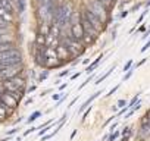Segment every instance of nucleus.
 Instances as JSON below:
<instances>
[{
    "label": "nucleus",
    "mask_w": 150,
    "mask_h": 141,
    "mask_svg": "<svg viewBox=\"0 0 150 141\" xmlns=\"http://www.w3.org/2000/svg\"><path fill=\"white\" fill-rule=\"evenodd\" d=\"M72 18V11H71V6L68 3H63L60 6L56 8V12H54V24L59 25L60 28L65 27Z\"/></svg>",
    "instance_id": "1"
},
{
    "label": "nucleus",
    "mask_w": 150,
    "mask_h": 141,
    "mask_svg": "<svg viewBox=\"0 0 150 141\" xmlns=\"http://www.w3.org/2000/svg\"><path fill=\"white\" fill-rule=\"evenodd\" d=\"M21 60H22L21 51L16 50V49H12V50H8V51H2V53H0V68L21 63Z\"/></svg>",
    "instance_id": "2"
},
{
    "label": "nucleus",
    "mask_w": 150,
    "mask_h": 141,
    "mask_svg": "<svg viewBox=\"0 0 150 141\" xmlns=\"http://www.w3.org/2000/svg\"><path fill=\"white\" fill-rule=\"evenodd\" d=\"M87 9L91 11L97 18H100L103 22L108 21V8L100 3L99 0H88V3H87Z\"/></svg>",
    "instance_id": "3"
},
{
    "label": "nucleus",
    "mask_w": 150,
    "mask_h": 141,
    "mask_svg": "<svg viewBox=\"0 0 150 141\" xmlns=\"http://www.w3.org/2000/svg\"><path fill=\"white\" fill-rule=\"evenodd\" d=\"M63 46L69 50L72 56H80L84 51V44L80 40H75L74 37H66L63 40Z\"/></svg>",
    "instance_id": "4"
},
{
    "label": "nucleus",
    "mask_w": 150,
    "mask_h": 141,
    "mask_svg": "<svg viewBox=\"0 0 150 141\" xmlns=\"http://www.w3.org/2000/svg\"><path fill=\"white\" fill-rule=\"evenodd\" d=\"M21 70H22V65L21 63L0 68V81H6V80H11L13 77H18V74L21 72Z\"/></svg>",
    "instance_id": "5"
},
{
    "label": "nucleus",
    "mask_w": 150,
    "mask_h": 141,
    "mask_svg": "<svg viewBox=\"0 0 150 141\" xmlns=\"http://www.w3.org/2000/svg\"><path fill=\"white\" fill-rule=\"evenodd\" d=\"M43 56H44V65L46 66H54L59 56H57V51H56V47H52V46H46L43 49Z\"/></svg>",
    "instance_id": "6"
},
{
    "label": "nucleus",
    "mask_w": 150,
    "mask_h": 141,
    "mask_svg": "<svg viewBox=\"0 0 150 141\" xmlns=\"http://www.w3.org/2000/svg\"><path fill=\"white\" fill-rule=\"evenodd\" d=\"M3 88L6 91H13V90H24L25 88V80L24 78H18V77H13L11 80H6L2 82Z\"/></svg>",
    "instance_id": "7"
},
{
    "label": "nucleus",
    "mask_w": 150,
    "mask_h": 141,
    "mask_svg": "<svg viewBox=\"0 0 150 141\" xmlns=\"http://www.w3.org/2000/svg\"><path fill=\"white\" fill-rule=\"evenodd\" d=\"M83 16H84V18H86V19H87V21H88V22H90V24H91V25H93V27L97 30V31H99V32L103 30V24H105V22H103L100 18H97V16H96L91 11L84 9V11H83Z\"/></svg>",
    "instance_id": "8"
},
{
    "label": "nucleus",
    "mask_w": 150,
    "mask_h": 141,
    "mask_svg": "<svg viewBox=\"0 0 150 141\" xmlns=\"http://www.w3.org/2000/svg\"><path fill=\"white\" fill-rule=\"evenodd\" d=\"M0 102H2L6 107H9V109H16L18 103H19V100L16 97H13L9 91H5V93L0 94Z\"/></svg>",
    "instance_id": "9"
},
{
    "label": "nucleus",
    "mask_w": 150,
    "mask_h": 141,
    "mask_svg": "<svg viewBox=\"0 0 150 141\" xmlns=\"http://www.w3.org/2000/svg\"><path fill=\"white\" fill-rule=\"evenodd\" d=\"M84 28H83V24H81V21H78V22H74L72 25H71V37H74L75 40H80V41H83V38H84Z\"/></svg>",
    "instance_id": "10"
},
{
    "label": "nucleus",
    "mask_w": 150,
    "mask_h": 141,
    "mask_svg": "<svg viewBox=\"0 0 150 141\" xmlns=\"http://www.w3.org/2000/svg\"><path fill=\"white\" fill-rule=\"evenodd\" d=\"M81 24H83V28H84V32H87V34H90L91 37H94V38H97L99 37V31L81 15Z\"/></svg>",
    "instance_id": "11"
},
{
    "label": "nucleus",
    "mask_w": 150,
    "mask_h": 141,
    "mask_svg": "<svg viewBox=\"0 0 150 141\" xmlns=\"http://www.w3.org/2000/svg\"><path fill=\"white\" fill-rule=\"evenodd\" d=\"M56 51H57V56H59V59H65V57H68L71 53H69V50L62 44V46H57L56 47Z\"/></svg>",
    "instance_id": "12"
},
{
    "label": "nucleus",
    "mask_w": 150,
    "mask_h": 141,
    "mask_svg": "<svg viewBox=\"0 0 150 141\" xmlns=\"http://www.w3.org/2000/svg\"><path fill=\"white\" fill-rule=\"evenodd\" d=\"M0 18L5 19L6 22H11V21H12V13H9L2 5H0Z\"/></svg>",
    "instance_id": "13"
},
{
    "label": "nucleus",
    "mask_w": 150,
    "mask_h": 141,
    "mask_svg": "<svg viewBox=\"0 0 150 141\" xmlns=\"http://www.w3.org/2000/svg\"><path fill=\"white\" fill-rule=\"evenodd\" d=\"M0 5H2L9 13H13V8L11 5V0H0Z\"/></svg>",
    "instance_id": "14"
},
{
    "label": "nucleus",
    "mask_w": 150,
    "mask_h": 141,
    "mask_svg": "<svg viewBox=\"0 0 150 141\" xmlns=\"http://www.w3.org/2000/svg\"><path fill=\"white\" fill-rule=\"evenodd\" d=\"M15 49L13 43H0V53L2 51H8V50H12Z\"/></svg>",
    "instance_id": "15"
},
{
    "label": "nucleus",
    "mask_w": 150,
    "mask_h": 141,
    "mask_svg": "<svg viewBox=\"0 0 150 141\" xmlns=\"http://www.w3.org/2000/svg\"><path fill=\"white\" fill-rule=\"evenodd\" d=\"M46 37H47V35H44V34H38V35H37V41H35V43H37V46H38L40 49L46 46Z\"/></svg>",
    "instance_id": "16"
},
{
    "label": "nucleus",
    "mask_w": 150,
    "mask_h": 141,
    "mask_svg": "<svg viewBox=\"0 0 150 141\" xmlns=\"http://www.w3.org/2000/svg\"><path fill=\"white\" fill-rule=\"evenodd\" d=\"M6 116H8V107L0 102V121H3Z\"/></svg>",
    "instance_id": "17"
},
{
    "label": "nucleus",
    "mask_w": 150,
    "mask_h": 141,
    "mask_svg": "<svg viewBox=\"0 0 150 141\" xmlns=\"http://www.w3.org/2000/svg\"><path fill=\"white\" fill-rule=\"evenodd\" d=\"M100 59H102V56H99V57H97V59H96V60H94V62H93V63H91V65H90V66H88V68L86 69V72H87V74L93 72V69H96V68H97V65H99Z\"/></svg>",
    "instance_id": "18"
},
{
    "label": "nucleus",
    "mask_w": 150,
    "mask_h": 141,
    "mask_svg": "<svg viewBox=\"0 0 150 141\" xmlns=\"http://www.w3.org/2000/svg\"><path fill=\"white\" fill-rule=\"evenodd\" d=\"M99 94H102V93L99 91V93H96V94H93V96H91V97H90V99H88V100H87V102H86V103H84L83 106H81V109H80V112H81V110H84L86 107H88V104H90V103H91V102H93V100H94V99H96V97L99 96Z\"/></svg>",
    "instance_id": "19"
},
{
    "label": "nucleus",
    "mask_w": 150,
    "mask_h": 141,
    "mask_svg": "<svg viewBox=\"0 0 150 141\" xmlns=\"http://www.w3.org/2000/svg\"><path fill=\"white\" fill-rule=\"evenodd\" d=\"M13 97H16L18 100H21L24 97V90H13V91H9Z\"/></svg>",
    "instance_id": "20"
},
{
    "label": "nucleus",
    "mask_w": 150,
    "mask_h": 141,
    "mask_svg": "<svg viewBox=\"0 0 150 141\" xmlns=\"http://www.w3.org/2000/svg\"><path fill=\"white\" fill-rule=\"evenodd\" d=\"M113 69H115V66H113V68H112V69H110V70H108V72H106V74H105V75H103V77H102V78H99V80H97V82H96V84H100V82H102V81H103V80H106V78H108V77H109V75H110V74H112V70H113Z\"/></svg>",
    "instance_id": "21"
},
{
    "label": "nucleus",
    "mask_w": 150,
    "mask_h": 141,
    "mask_svg": "<svg viewBox=\"0 0 150 141\" xmlns=\"http://www.w3.org/2000/svg\"><path fill=\"white\" fill-rule=\"evenodd\" d=\"M40 115H41L40 112H35V113H33V115H31V116L28 118V122H30V123H31V122H34V121H35V119H37V118H38Z\"/></svg>",
    "instance_id": "22"
},
{
    "label": "nucleus",
    "mask_w": 150,
    "mask_h": 141,
    "mask_svg": "<svg viewBox=\"0 0 150 141\" xmlns=\"http://www.w3.org/2000/svg\"><path fill=\"white\" fill-rule=\"evenodd\" d=\"M99 2H100V3H103V5L108 8V6H110V5L115 2V0H99Z\"/></svg>",
    "instance_id": "23"
},
{
    "label": "nucleus",
    "mask_w": 150,
    "mask_h": 141,
    "mask_svg": "<svg viewBox=\"0 0 150 141\" xmlns=\"http://www.w3.org/2000/svg\"><path fill=\"white\" fill-rule=\"evenodd\" d=\"M47 75H49V72H47V70H46V72H43V74L40 75V81H44V80L47 78Z\"/></svg>",
    "instance_id": "24"
},
{
    "label": "nucleus",
    "mask_w": 150,
    "mask_h": 141,
    "mask_svg": "<svg viewBox=\"0 0 150 141\" xmlns=\"http://www.w3.org/2000/svg\"><path fill=\"white\" fill-rule=\"evenodd\" d=\"M131 65H132V60H128V62H127V65H125V66H124V70H128V69H129V66H131Z\"/></svg>",
    "instance_id": "25"
},
{
    "label": "nucleus",
    "mask_w": 150,
    "mask_h": 141,
    "mask_svg": "<svg viewBox=\"0 0 150 141\" xmlns=\"http://www.w3.org/2000/svg\"><path fill=\"white\" fill-rule=\"evenodd\" d=\"M137 99H138V96H135V97H134V99H132V100H131V102H129V104H128V106H127V107H131V106H134V103H135V102H137Z\"/></svg>",
    "instance_id": "26"
},
{
    "label": "nucleus",
    "mask_w": 150,
    "mask_h": 141,
    "mask_svg": "<svg viewBox=\"0 0 150 141\" xmlns=\"http://www.w3.org/2000/svg\"><path fill=\"white\" fill-rule=\"evenodd\" d=\"M118 87H119V85H116V87H113V88H112V90H110V93H109V94H108V96H112V94H113V93H115V91H116V90H118Z\"/></svg>",
    "instance_id": "27"
},
{
    "label": "nucleus",
    "mask_w": 150,
    "mask_h": 141,
    "mask_svg": "<svg viewBox=\"0 0 150 141\" xmlns=\"http://www.w3.org/2000/svg\"><path fill=\"white\" fill-rule=\"evenodd\" d=\"M149 47H150V41H149V43H147V44H146L144 47H141V51H146V50H147Z\"/></svg>",
    "instance_id": "28"
},
{
    "label": "nucleus",
    "mask_w": 150,
    "mask_h": 141,
    "mask_svg": "<svg viewBox=\"0 0 150 141\" xmlns=\"http://www.w3.org/2000/svg\"><path fill=\"white\" fill-rule=\"evenodd\" d=\"M131 75H132V70H129V72H128V74H127V75L124 77V80H128V78H129Z\"/></svg>",
    "instance_id": "29"
},
{
    "label": "nucleus",
    "mask_w": 150,
    "mask_h": 141,
    "mask_svg": "<svg viewBox=\"0 0 150 141\" xmlns=\"http://www.w3.org/2000/svg\"><path fill=\"white\" fill-rule=\"evenodd\" d=\"M124 104H125V100H119V102H118V106H119V107H122Z\"/></svg>",
    "instance_id": "30"
},
{
    "label": "nucleus",
    "mask_w": 150,
    "mask_h": 141,
    "mask_svg": "<svg viewBox=\"0 0 150 141\" xmlns=\"http://www.w3.org/2000/svg\"><path fill=\"white\" fill-rule=\"evenodd\" d=\"M50 2H54V0H40V3H50Z\"/></svg>",
    "instance_id": "31"
},
{
    "label": "nucleus",
    "mask_w": 150,
    "mask_h": 141,
    "mask_svg": "<svg viewBox=\"0 0 150 141\" xmlns=\"http://www.w3.org/2000/svg\"><path fill=\"white\" fill-rule=\"evenodd\" d=\"M59 99H60L59 94H53V100H59Z\"/></svg>",
    "instance_id": "32"
},
{
    "label": "nucleus",
    "mask_w": 150,
    "mask_h": 141,
    "mask_svg": "<svg viewBox=\"0 0 150 141\" xmlns=\"http://www.w3.org/2000/svg\"><path fill=\"white\" fill-rule=\"evenodd\" d=\"M118 135H119V134H118V132H115V134H113V135H112V137H110V140H115V138H116V137H118Z\"/></svg>",
    "instance_id": "33"
},
{
    "label": "nucleus",
    "mask_w": 150,
    "mask_h": 141,
    "mask_svg": "<svg viewBox=\"0 0 150 141\" xmlns=\"http://www.w3.org/2000/svg\"><path fill=\"white\" fill-rule=\"evenodd\" d=\"M16 131H18V129H11V131H9V132H8V134H9V135H11V134H15V132H16Z\"/></svg>",
    "instance_id": "34"
},
{
    "label": "nucleus",
    "mask_w": 150,
    "mask_h": 141,
    "mask_svg": "<svg viewBox=\"0 0 150 141\" xmlns=\"http://www.w3.org/2000/svg\"><path fill=\"white\" fill-rule=\"evenodd\" d=\"M11 2H16V0H11Z\"/></svg>",
    "instance_id": "35"
},
{
    "label": "nucleus",
    "mask_w": 150,
    "mask_h": 141,
    "mask_svg": "<svg viewBox=\"0 0 150 141\" xmlns=\"http://www.w3.org/2000/svg\"><path fill=\"white\" fill-rule=\"evenodd\" d=\"M0 38H2V35H0Z\"/></svg>",
    "instance_id": "36"
}]
</instances>
